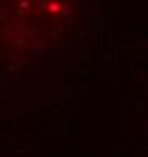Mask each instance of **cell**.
I'll return each instance as SVG.
<instances>
[{
    "mask_svg": "<svg viewBox=\"0 0 148 157\" xmlns=\"http://www.w3.org/2000/svg\"><path fill=\"white\" fill-rule=\"evenodd\" d=\"M93 0H0V72L59 57L80 36Z\"/></svg>",
    "mask_w": 148,
    "mask_h": 157,
    "instance_id": "cell-1",
    "label": "cell"
}]
</instances>
